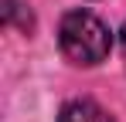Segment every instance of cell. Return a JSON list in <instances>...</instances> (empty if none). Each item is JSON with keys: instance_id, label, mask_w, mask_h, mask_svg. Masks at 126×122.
Wrapping results in <instances>:
<instances>
[{"instance_id": "cell-1", "label": "cell", "mask_w": 126, "mask_h": 122, "mask_svg": "<svg viewBox=\"0 0 126 122\" xmlns=\"http://www.w3.org/2000/svg\"><path fill=\"white\" fill-rule=\"evenodd\" d=\"M58 44H62V54L72 64L92 68V64L109 58L112 34H109V27L95 14H89V10H68L62 17V27H58Z\"/></svg>"}, {"instance_id": "cell-2", "label": "cell", "mask_w": 126, "mask_h": 122, "mask_svg": "<svg viewBox=\"0 0 126 122\" xmlns=\"http://www.w3.org/2000/svg\"><path fill=\"white\" fill-rule=\"evenodd\" d=\"M58 122H112V115L102 105H95L92 98H72L62 105Z\"/></svg>"}, {"instance_id": "cell-4", "label": "cell", "mask_w": 126, "mask_h": 122, "mask_svg": "<svg viewBox=\"0 0 126 122\" xmlns=\"http://www.w3.org/2000/svg\"><path fill=\"white\" fill-rule=\"evenodd\" d=\"M119 48H123V54H126V24H123V31H119Z\"/></svg>"}, {"instance_id": "cell-3", "label": "cell", "mask_w": 126, "mask_h": 122, "mask_svg": "<svg viewBox=\"0 0 126 122\" xmlns=\"http://www.w3.org/2000/svg\"><path fill=\"white\" fill-rule=\"evenodd\" d=\"M3 24L7 27H21L24 34H31L34 31V14L17 0H3Z\"/></svg>"}]
</instances>
